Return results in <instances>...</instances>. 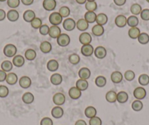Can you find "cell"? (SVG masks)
Returning <instances> with one entry per match:
<instances>
[{"label":"cell","mask_w":149,"mask_h":125,"mask_svg":"<svg viewBox=\"0 0 149 125\" xmlns=\"http://www.w3.org/2000/svg\"><path fill=\"white\" fill-rule=\"evenodd\" d=\"M34 94H31V92H26L23 94L22 96V101L25 104H31L34 102Z\"/></svg>","instance_id":"cell-32"},{"label":"cell","mask_w":149,"mask_h":125,"mask_svg":"<svg viewBox=\"0 0 149 125\" xmlns=\"http://www.w3.org/2000/svg\"><path fill=\"white\" fill-rule=\"evenodd\" d=\"M7 18L11 22H15V21H18V18H19V13L15 10H10L7 13Z\"/></svg>","instance_id":"cell-21"},{"label":"cell","mask_w":149,"mask_h":125,"mask_svg":"<svg viewBox=\"0 0 149 125\" xmlns=\"http://www.w3.org/2000/svg\"><path fill=\"white\" fill-rule=\"evenodd\" d=\"M51 115L55 119H60L64 115V110L60 106H56L51 110Z\"/></svg>","instance_id":"cell-20"},{"label":"cell","mask_w":149,"mask_h":125,"mask_svg":"<svg viewBox=\"0 0 149 125\" xmlns=\"http://www.w3.org/2000/svg\"><path fill=\"white\" fill-rule=\"evenodd\" d=\"M42 25V20H41L40 18H35L31 22V27L35 29H40Z\"/></svg>","instance_id":"cell-46"},{"label":"cell","mask_w":149,"mask_h":125,"mask_svg":"<svg viewBox=\"0 0 149 125\" xmlns=\"http://www.w3.org/2000/svg\"><path fill=\"white\" fill-rule=\"evenodd\" d=\"M12 63L16 67H21L25 63V59L21 55H15L13 59Z\"/></svg>","instance_id":"cell-18"},{"label":"cell","mask_w":149,"mask_h":125,"mask_svg":"<svg viewBox=\"0 0 149 125\" xmlns=\"http://www.w3.org/2000/svg\"><path fill=\"white\" fill-rule=\"evenodd\" d=\"M140 17L143 21H149V9L142 10L140 13Z\"/></svg>","instance_id":"cell-52"},{"label":"cell","mask_w":149,"mask_h":125,"mask_svg":"<svg viewBox=\"0 0 149 125\" xmlns=\"http://www.w3.org/2000/svg\"><path fill=\"white\" fill-rule=\"evenodd\" d=\"M143 103L139 100H134V101L132 103V108L133 110H134V111H137V112L140 111V110L143 109Z\"/></svg>","instance_id":"cell-43"},{"label":"cell","mask_w":149,"mask_h":125,"mask_svg":"<svg viewBox=\"0 0 149 125\" xmlns=\"http://www.w3.org/2000/svg\"><path fill=\"white\" fill-rule=\"evenodd\" d=\"M76 27L79 31H84L88 28V23L84 18H81L77 21Z\"/></svg>","instance_id":"cell-25"},{"label":"cell","mask_w":149,"mask_h":125,"mask_svg":"<svg viewBox=\"0 0 149 125\" xmlns=\"http://www.w3.org/2000/svg\"><path fill=\"white\" fill-rule=\"evenodd\" d=\"M13 63L11 62L9 60H5L1 64V68H2V70H4L5 72H10V70H12L13 69Z\"/></svg>","instance_id":"cell-40"},{"label":"cell","mask_w":149,"mask_h":125,"mask_svg":"<svg viewBox=\"0 0 149 125\" xmlns=\"http://www.w3.org/2000/svg\"><path fill=\"white\" fill-rule=\"evenodd\" d=\"M92 34H94L96 37H100V36L102 35L104 32V29L103 27V26L99 25V24H96L94 27H92Z\"/></svg>","instance_id":"cell-23"},{"label":"cell","mask_w":149,"mask_h":125,"mask_svg":"<svg viewBox=\"0 0 149 125\" xmlns=\"http://www.w3.org/2000/svg\"><path fill=\"white\" fill-rule=\"evenodd\" d=\"M20 0H8V5L10 8H16L19 6Z\"/></svg>","instance_id":"cell-51"},{"label":"cell","mask_w":149,"mask_h":125,"mask_svg":"<svg viewBox=\"0 0 149 125\" xmlns=\"http://www.w3.org/2000/svg\"><path fill=\"white\" fill-rule=\"evenodd\" d=\"M124 78L127 80V81H132L135 78V73L132 71V70H127L125 72L124 75Z\"/></svg>","instance_id":"cell-48"},{"label":"cell","mask_w":149,"mask_h":125,"mask_svg":"<svg viewBox=\"0 0 149 125\" xmlns=\"http://www.w3.org/2000/svg\"><path fill=\"white\" fill-rule=\"evenodd\" d=\"M69 96L72 100H78L81 97L82 91L78 89L76 87H73L69 89Z\"/></svg>","instance_id":"cell-7"},{"label":"cell","mask_w":149,"mask_h":125,"mask_svg":"<svg viewBox=\"0 0 149 125\" xmlns=\"http://www.w3.org/2000/svg\"><path fill=\"white\" fill-rule=\"evenodd\" d=\"M139 24V19L135 15H130L127 18V25L130 27L131 28L132 27H137V26Z\"/></svg>","instance_id":"cell-35"},{"label":"cell","mask_w":149,"mask_h":125,"mask_svg":"<svg viewBox=\"0 0 149 125\" xmlns=\"http://www.w3.org/2000/svg\"><path fill=\"white\" fill-rule=\"evenodd\" d=\"M75 27H76V22L72 18H67L63 21V28L66 31H71L74 30Z\"/></svg>","instance_id":"cell-3"},{"label":"cell","mask_w":149,"mask_h":125,"mask_svg":"<svg viewBox=\"0 0 149 125\" xmlns=\"http://www.w3.org/2000/svg\"><path fill=\"white\" fill-rule=\"evenodd\" d=\"M115 24L119 28H123L127 24V18L125 15H119L116 18Z\"/></svg>","instance_id":"cell-14"},{"label":"cell","mask_w":149,"mask_h":125,"mask_svg":"<svg viewBox=\"0 0 149 125\" xmlns=\"http://www.w3.org/2000/svg\"><path fill=\"white\" fill-rule=\"evenodd\" d=\"M113 2L117 6H123L126 4L127 0H113Z\"/></svg>","instance_id":"cell-55"},{"label":"cell","mask_w":149,"mask_h":125,"mask_svg":"<svg viewBox=\"0 0 149 125\" xmlns=\"http://www.w3.org/2000/svg\"><path fill=\"white\" fill-rule=\"evenodd\" d=\"M18 75L14 73H10L7 75L6 80L5 81L9 84V85L13 86L15 85V83L18 82Z\"/></svg>","instance_id":"cell-24"},{"label":"cell","mask_w":149,"mask_h":125,"mask_svg":"<svg viewBox=\"0 0 149 125\" xmlns=\"http://www.w3.org/2000/svg\"><path fill=\"white\" fill-rule=\"evenodd\" d=\"M102 124L101 119L98 116H94L89 120V125H102Z\"/></svg>","instance_id":"cell-49"},{"label":"cell","mask_w":149,"mask_h":125,"mask_svg":"<svg viewBox=\"0 0 149 125\" xmlns=\"http://www.w3.org/2000/svg\"><path fill=\"white\" fill-rule=\"evenodd\" d=\"M85 8L87 11L94 12L97 9V4L96 2H86L85 4Z\"/></svg>","instance_id":"cell-44"},{"label":"cell","mask_w":149,"mask_h":125,"mask_svg":"<svg viewBox=\"0 0 149 125\" xmlns=\"http://www.w3.org/2000/svg\"><path fill=\"white\" fill-rule=\"evenodd\" d=\"M86 2H95V0H86Z\"/></svg>","instance_id":"cell-60"},{"label":"cell","mask_w":149,"mask_h":125,"mask_svg":"<svg viewBox=\"0 0 149 125\" xmlns=\"http://www.w3.org/2000/svg\"><path fill=\"white\" fill-rule=\"evenodd\" d=\"M23 18H24V20L26 22L31 23L36 18L35 13L33 10H26L24 13Z\"/></svg>","instance_id":"cell-19"},{"label":"cell","mask_w":149,"mask_h":125,"mask_svg":"<svg viewBox=\"0 0 149 125\" xmlns=\"http://www.w3.org/2000/svg\"><path fill=\"white\" fill-rule=\"evenodd\" d=\"M59 64L58 62L55 59H51L47 63V69L50 72H55L58 69Z\"/></svg>","instance_id":"cell-26"},{"label":"cell","mask_w":149,"mask_h":125,"mask_svg":"<svg viewBox=\"0 0 149 125\" xmlns=\"http://www.w3.org/2000/svg\"><path fill=\"white\" fill-rule=\"evenodd\" d=\"M8 94H9V89L8 87L5 85L0 86V97L5 98L8 97Z\"/></svg>","instance_id":"cell-47"},{"label":"cell","mask_w":149,"mask_h":125,"mask_svg":"<svg viewBox=\"0 0 149 125\" xmlns=\"http://www.w3.org/2000/svg\"><path fill=\"white\" fill-rule=\"evenodd\" d=\"M78 76L81 79L88 80L91 77V71L87 67H82L80 69L79 72H78Z\"/></svg>","instance_id":"cell-17"},{"label":"cell","mask_w":149,"mask_h":125,"mask_svg":"<svg viewBox=\"0 0 149 125\" xmlns=\"http://www.w3.org/2000/svg\"><path fill=\"white\" fill-rule=\"evenodd\" d=\"M7 75L8 74L6 73V72L2 70H0V82H3L6 80Z\"/></svg>","instance_id":"cell-54"},{"label":"cell","mask_w":149,"mask_h":125,"mask_svg":"<svg viewBox=\"0 0 149 125\" xmlns=\"http://www.w3.org/2000/svg\"><path fill=\"white\" fill-rule=\"evenodd\" d=\"M58 13L61 15L62 18H67L70 15V10L68 7L63 6L59 9Z\"/></svg>","instance_id":"cell-45"},{"label":"cell","mask_w":149,"mask_h":125,"mask_svg":"<svg viewBox=\"0 0 149 125\" xmlns=\"http://www.w3.org/2000/svg\"><path fill=\"white\" fill-rule=\"evenodd\" d=\"M138 42L142 45H146V44L148 43L149 42V35L147 34V33H140V34L139 35L138 38Z\"/></svg>","instance_id":"cell-39"},{"label":"cell","mask_w":149,"mask_h":125,"mask_svg":"<svg viewBox=\"0 0 149 125\" xmlns=\"http://www.w3.org/2000/svg\"><path fill=\"white\" fill-rule=\"evenodd\" d=\"M19 85L23 89H28L31 85V80L28 76H22L19 79Z\"/></svg>","instance_id":"cell-12"},{"label":"cell","mask_w":149,"mask_h":125,"mask_svg":"<svg viewBox=\"0 0 149 125\" xmlns=\"http://www.w3.org/2000/svg\"><path fill=\"white\" fill-rule=\"evenodd\" d=\"M61 34V29L58 27V26H52L50 27L49 29V34L50 37L53 39H57L58 36Z\"/></svg>","instance_id":"cell-13"},{"label":"cell","mask_w":149,"mask_h":125,"mask_svg":"<svg viewBox=\"0 0 149 125\" xmlns=\"http://www.w3.org/2000/svg\"><path fill=\"white\" fill-rule=\"evenodd\" d=\"M40 49L41 52L43 54H48L52 50V45L48 41H43L41 43L40 45Z\"/></svg>","instance_id":"cell-22"},{"label":"cell","mask_w":149,"mask_h":125,"mask_svg":"<svg viewBox=\"0 0 149 125\" xmlns=\"http://www.w3.org/2000/svg\"><path fill=\"white\" fill-rule=\"evenodd\" d=\"M70 43V37L67 34H61L57 38V44L61 47H66Z\"/></svg>","instance_id":"cell-4"},{"label":"cell","mask_w":149,"mask_h":125,"mask_svg":"<svg viewBox=\"0 0 149 125\" xmlns=\"http://www.w3.org/2000/svg\"><path fill=\"white\" fill-rule=\"evenodd\" d=\"M74 125H87V124L85 121L81 119V120L77 121V122H75V124H74Z\"/></svg>","instance_id":"cell-58"},{"label":"cell","mask_w":149,"mask_h":125,"mask_svg":"<svg viewBox=\"0 0 149 125\" xmlns=\"http://www.w3.org/2000/svg\"><path fill=\"white\" fill-rule=\"evenodd\" d=\"M96 18H97V14L94 12L91 11H87L84 15V19L88 23V24H93L96 22Z\"/></svg>","instance_id":"cell-27"},{"label":"cell","mask_w":149,"mask_h":125,"mask_svg":"<svg viewBox=\"0 0 149 125\" xmlns=\"http://www.w3.org/2000/svg\"><path fill=\"white\" fill-rule=\"evenodd\" d=\"M123 76L122 73L119 71H114L112 73L111 75H110V79H111L112 82L113 83H119L122 81L123 80Z\"/></svg>","instance_id":"cell-15"},{"label":"cell","mask_w":149,"mask_h":125,"mask_svg":"<svg viewBox=\"0 0 149 125\" xmlns=\"http://www.w3.org/2000/svg\"><path fill=\"white\" fill-rule=\"evenodd\" d=\"M94 56L99 59H102L107 56V50L103 46H98L94 49Z\"/></svg>","instance_id":"cell-10"},{"label":"cell","mask_w":149,"mask_h":125,"mask_svg":"<svg viewBox=\"0 0 149 125\" xmlns=\"http://www.w3.org/2000/svg\"><path fill=\"white\" fill-rule=\"evenodd\" d=\"M53 121L51 118L49 117H45L41 120L40 125H53Z\"/></svg>","instance_id":"cell-53"},{"label":"cell","mask_w":149,"mask_h":125,"mask_svg":"<svg viewBox=\"0 0 149 125\" xmlns=\"http://www.w3.org/2000/svg\"><path fill=\"white\" fill-rule=\"evenodd\" d=\"M51 83L54 86H58L60 85L63 81V77L61 76V74L59 73H54L51 76L50 78Z\"/></svg>","instance_id":"cell-16"},{"label":"cell","mask_w":149,"mask_h":125,"mask_svg":"<svg viewBox=\"0 0 149 125\" xmlns=\"http://www.w3.org/2000/svg\"><path fill=\"white\" fill-rule=\"evenodd\" d=\"M75 87L81 90V91H86L88 87V83L87 80H84V79H81L77 80L76 82V86Z\"/></svg>","instance_id":"cell-28"},{"label":"cell","mask_w":149,"mask_h":125,"mask_svg":"<svg viewBox=\"0 0 149 125\" xmlns=\"http://www.w3.org/2000/svg\"><path fill=\"white\" fill-rule=\"evenodd\" d=\"M108 21V18L106 14L104 13H100L98 15H97V18H96V22L97 24L101 26L105 25L107 23Z\"/></svg>","instance_id":"cell-30"},{"label":"cell","mask_w":149,"mask_h":125,"mask_svg":"<svg viewBox=\"0 0 149 125\" xmlns=\"http://www.w3.org/2000/svg\"><path fill=\"white\" fill-rule=\"evenodd\" d=\"M140 34V30L137 27H132L130 28L128 31V35L131 39L135 40L138 38L139 35Z\"/></svg>","instance_id":"cell-33"},{"label":"cell","mask_w":149,"mask_h":125,"mask_svg":"<svg viewBox=\"0 0 149 125\" xmlns=\"http://www.w3.org/2000/svg\"><path fill=\"white\" fill-rule=\"evenodd\" d=\"M7 14L5 13V11L2 9H0V21H4L5 18H6Z\"/></svg>","instance_id":"cell-56"},{"label":"cell","mask_w":149,"mask_h":125,"mask_svg":"<svg viewBox=\"0 0 149 125\" xmlns=\"http://www.w3.org/2000/svg\"><path fill=\"white\" fill-rule=\"evenodd\" d=\"M129 99V95L126 91H121L117 93V101L119 103H127Z\"/></svg>","instance_id":"cell-31"},{"label":"cell","mask_w":149,"mask_h":125,"mask_svg":"<svg viewBox=\"0 0 149 125\" xmlns=\"http://www.w3.org/2000/svg\"><path fill=\"white\" fill-rule=\"evenodd\" d=\"M6 0H0V2H5Z\"/></svg>","instance_id":"cell-61"},{"label":"cell","mask_w":149,"mask_h":125,"mask_svg":"<svg viewBox=\"0 0 149 125\" xmlns=\"http://www.w3.org/2000/svg\"><path fill=\"white\" fill-rule=\"evenodd\" d=\"M68 60L70 64H73V65H76V64H79V62L81 61V58H80V56L78 54H72L69 56Z\"/></svg>","instance_id":"cell-38"},{"label":"cell","mask_w":149,"mask_h":125,"mask_svg":"<svg viewBox=\"0 0 149 125\" xmlns=\"http://www.w3.org/2000/svg\"><path fill=\"white\" fill-rule=\"evenodd\" d=\"M130 11L133 14V15L136 16V15L140 14V13L142 12V8L139 4H133L131 6V8H130Z\"/></svg>","instance_id":"cell-42"},{"label":"cell","mask_w":149,"mask_h":125,"mask_svg":"<svg viewBox=\"0 0 149 125\" xmlns=\"http://www.w3.org/2000/svg\"><path fill=\"white\" fill-rule=\"evenodd\" d=\"M66 100V97L64 94L61 92H58L55 94L53 97V102L56 106L62 105L64 104Z\"/></svg>","instance_id":"cell-5"},{"label":"cell","mask_w":149,"mask_h":125,"mask_svg":"<svg viewBox=\"0 0 149 125\" xmlns=\"http://www.w3.org/2000/svg\"><path fill=\"white\" fill-rule=\"evenodd\" d=\"M43 8L47 11H53L56 8V0H44L42 2Z\"/></svg>","instance_id":"cell-9"},{"label":"cell","mask_w":149,"mask_h":125,"mask_svg":"<svg viewBox=\"0 0 149 125\" xmlns=\"http://www.w3.org/2000/svg\"><path fill=\"white\" fill-rule=\"evenodd\" d=\"M63 18L58 13L54 12L50 15L49 21L53 26H58L62 23Z\"/></svg>","instance_id":"cell-2"},{"label":"cell","mask_w":149,"mask_h":125,"mask_svg":"<svg viewBox=\"0 0 149 125\" xmlns=\"http://www.w3.org/2000/svg\"><path fill=\"white\" fill-rule=\"evenodd\" d=\"M94 47L91 45V44H88V45H84L81 48V53L83 56L86 57H89L92 56L94 54Z\"/></svg>","instance_id":"cell-6"},{"label":"cell","mask_w":149,"mask_h":125,"mask_svg":"<svg viewBox=\"0 0 149 125\" xmlns=\"http://www.w3.org/2000/svg\"><path fill=\"white\" fill-rule=\"evenodd\" d=\"M105 99L108 103H114L117 101V93L114 91H109L106 93Z\"/></svg>","instance_id":"cell-29"},{"label":"cell","mask_w":149,"mask_h":125,"mask_svg":"<svg viewBox=\"0 0 149 125\" xmlns=\"http://www.w3.org/2000/svg\"><path fill=\"white\" fill-rule=\"evenodd\" d=\"M49 29H50V27H48V25L46 24H43L40 27V28L39 29V31L42 35L45 36L47 34H48L49 33Z\"/></svg>","instance_id":"cell-50"},{"label":"cell","mask_w":149,"mask_h":125,"mask_svg":"<svg viewBox=\"0 0 149 125\" xmlns=\"http://www.w3.org/2000/svg\"><path fill=\"white\" fill-rule=\"evenodd\" d=\"M97 109L93 106H88L85 109V115L88 119H91L94 116H97Z\"/></svg>","instance_id":"cell-34"},{"label":"cell","mask_w":149,"mask_h":125,"mask_svg":"<svg viewBox=\"0 0 149 125\" xmlns=\"http://www.w3.org/2000/svg\"><path fill=\"white\" fill-rule=\"evenodd\" d=\"M36 57H37V53L34 49H27L25 52V58L28 61H33L35 59Z\"/></svg>","instance_id":"cell-37"},{"label":"cell","mask_w":149,"mask_h":125,"mask_svg":"<svg viewBox=\"0 0 149 125\" xmlns=\"http://www.w3.org/2000/svg\"><path fill=\"white\" fill-rule=\"evenodd\" d=\"M3 53L5 57L8 58H12L16 55L17 48L13 44H8L5 46L3 50Z\"/></svg>","instance_id":"cell-1"},{"label":"cell","mask_w":149,"mask_h":125,"mask_svg":"<svg viewBox=\"0 0 149 125\" xmlns=\"http://www.w3.org/2000/svg\"><path fill=\"white\" fill-rule=\"evenodd\" d=\"M146 2H148V3H149V0H146Z\"/></svg>","instance_id":"cell-62"},{"label":"cell","mask_w":149,"mask_h":125,"mask_svg":"<svg viewBox=\"0 0 149 125\" xmlns=\"http://www.w3.org/2000/svg\"><path fill=\"white\" fill-rule=\"evenodd\" d=\"M138 82L140 85L147 86L149 84V76L147 74H141L139 76Z\"/></svg>","instance_id":"cell-41"},{"label":"cell","mask_w":149,"mask_h":125,"mask_svg":"<svg viewBox=\"0 0 149 125\" xmlns=\"http://www.w3.org/2000/svg\"><path fill=\"white\" fill-rule=\"evenodd\" d=\"M146 90L143 87H137L133 92L134 97L139 100H143L146 97Z\"/></svg>","instance_id":"cell-8"},{"label":"cell","mask_w":149,"mask_h":125,"mask_svg":"<svg viewBox=\"0 0 149 125\" xmlns=\"http://www.w3.org/2000/svg\"><path fill=\"white\" fill-rule=\"evenodd\" d=\"M75 1L79 5H84V4H86V0H75Z\"/></svg>","instance_id":"cell-59"},{"label":"cell","mask_w":149,"mask_h":125,"mask_svg":"<svg viewBox=\"0 0 149 125\" xmlns=\"http://www.w3.org/2000/svg\"><path fill=\"white\" fill-rule=\"evenodd\" d=\"M21 2L26 6H29V5H32L34 0H21Z\"/></svg>","instance_id":"cell-57"},{"label":"cell","mask_w":149,"mask_h":125,"mask_svg":"<svg viewBox=\"0 0 149 125\" xmlns=\"http://www.w3.org/2000/svg\"><path fill=\"white\" fill-rule=\"evenodd\" d=\"M107 83V79L105 77L102 75H100L96 78L95 79V84L99 88H102Z\"/></svg>","instance_id":"cell-36"},{"label":"cell","mask_w":149,"mask_h":125,"mask_svg":"<svg viewBox=\"0 0 149 125\" xmlns=\"http://www.w3.org/2000/svg\"><path fill=\"white\" fill-rule=\"evenodd\" d=\"M91 41H92V37H91V35L89 33L83 32L79 36V42L83 45L90 44Z\"/></svg>","instance_id":"cell-11"}]
</instances>
